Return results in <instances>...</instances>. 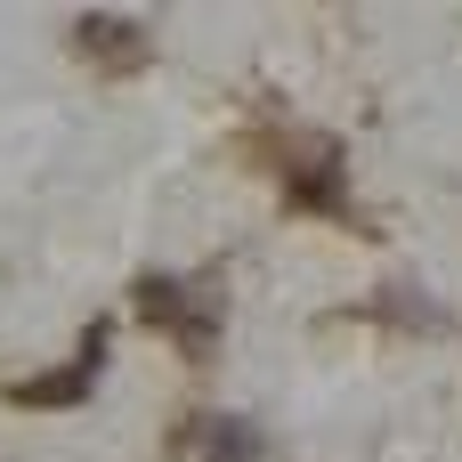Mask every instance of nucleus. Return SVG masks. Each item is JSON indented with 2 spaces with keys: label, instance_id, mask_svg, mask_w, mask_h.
Masks as SVG:
<instances>
[{
  "label": "nucleus",
  "instance_id": "obj_2",
  "mask_svg": "<svg viewBox=\"0 0 462 462\" xmlns=\"http://www.w3.org/2000/svg\"><path fill=\"white\" fill-rule=\"evenodd\" d=\"M106 341H114V333H106V317H97V325L81 333V349H73L57 374L16 382V390H8V406H24V414H65V406H81V398L97 390V374H106Z\"/></svg>",
  "mask_w": 462,
  "mask_h": 462
},
{
  "label": "nucleus",
  "instance_id": "obj_3",
  "mask_svg": "<svg viewBox=\"0 0 462 462\" xmlns=\"http://www.w3.org/2000/svg\"><path fill=\"white\" fill-rule=\"evenodd\" d=\"M284 195H292V211L349 219V162H341V138H300V154L284 162Z\"/></svg>",
  "mask_w": 462,
  "mask_h": 462
},
{
  "label": "nucleus",
  "instance_id": "obj_4",
  "mask_svg": "<svg viewBox=\"0 0 462 462\" xmlns=\"http://www.w3.org/2000/svg\"><path fill=\"white\" fill-rule=\"evenodd\" d=\"M73 49L89 57V65H106V73H138V65H154V32L138 24V16H73Z\"/></svg>",
  "mask_w": 462,
  "mask_h": 462
},
{
  "label": "nucleus",
  "instance_id": "obj_5",
  "mask_svg": "<svg viewBox=\"0 0 462 462\" xmlns=\"http://www.w3.org/2000/svg\"><path fill=\"white\" fill-rule=\"evenodd\" d=\"M187 462H268V430L252 414H195Z\"/></svg>",
  "mask_w": 462,
  "mask_h": 462
},
{
  "label": "nucleus",
  "instance_id": "obj_6",
  "mask_svg": "<svg viewBox=\"0 0 462 462\" xmlns=\"http://www.w3.org/2000/svg\"><path fill=\"white\" fill-rule=\"evenodd\" d=\"M374 317H390V325H447V309H430V300H414V284H382V300H374Z\"/></svg>",
  "mask_w": 462,
  "mask_h": 462
},
{
  "label": "nucleus",
  "instance_id": "obj_1",
  "mask_svg": "<svg viewBox=\"0 0 462 462\" xmlns=\"http://www.w3.org/2000/svg\"><path fill=\"white\" fill-rule=\"evenodd\" d=\"M130 300H138V317H146V325H162L195 365L219 349V292H195L187 276H138V284H130Z\"/></svg>",
  "mask_w": 462,
  "mask_h": 462
}]
</instances>
